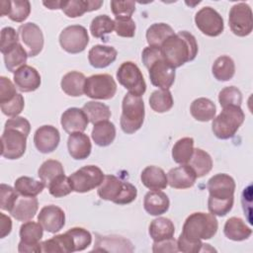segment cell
I'll list each match as a JSON object with an SVG mask.
<instances>
[{
	"instance_id": "cell-38",
	"label": "cell",
	"mask_w": 253,
	"mask_h": 253,
	"mask_svg": "<svg viewBox=\"0 0 253 253\" xmlns=\"http://www.w3.org/2000/svg\"><path fill=\"white\" fill-rule=\"evenodd\" d=\"M82 110L86 114L89 123L96 125L98 123L109 121L112 116L110 108L104 103H100L97 101H89L84 104Z\"/></svg>"
},
{
	"instance_id": "cell-51",
	"label": "cell",
	"mask_w": 253,
	"mask_h": 253,
	"mask_svg": "<svg viewBox=\"0 0 253 253\" xmlns=\"http://www.w3.org/2000/svg\"><path fill=\"white\" fill-rule=\"evenodd\" d=\"M19 35L12 27H5L0 33V51L2 54L19 43Z\"/></svg>"
},
{
	"instance_id": "cell-9",
	"label": "cell",
	"mask_w": 253,
	"mask_h": 253,
	"mask_svg": "<svg viewBox=\"0 0 253 253\" xmlns=\"http://www.w3.org/2000/svg\"><path fill=\"white\" fill-rule=\"evenodd\" d=\"M117 79L128 93L141 96L146 91V83L138 66L132 61L123 62L117 70Z\"/></svg>"
},
{
	"instance_id": "cell-58",
	"label": "cell",
	"mask_w": 253,
	"mask_h": 253,
	"mask_svg": "<svg viewBox=\"0 0 253 253\" xmlns=\"http://www.w3.org/2000/svg\"><path fill=\"white\" fill-rule=\"evenodd\" d=\"M9 9H10V1L2 0L0 2V14H1V16H8Z\"/></svg>"
},
{
	"instance_id": "cell-5",
	"label": "cell",
	"mask_w": 253,
	"mask_h": 253,
	"mask_svg": "<svg viewBox=\"0 0 253 253\" xmlns=\"http://www.w3.org/2000/svg\"><path fill=\"white\" fill-rule=\"evenodd\" d=\"M245 120V114L240 106L230 105L222 108L219 115L214 117L211 124L213 134L219 139H228L234 136Z\"/></svg>"
},
{
	"instance_id": "cell-53",
	"label": "cell",
	"mask_w": 253,
	"mask_h": 253,
	"mask_svg": "<svg viewBox=\"0 0 253 253\" xmlns=\"http://www.w3.org/2000/svg\"><path fill=\"white\" fill-rule=\"evenodd\" d=\"M111 9L113 14L118 17H131L135 11V2L134 1H111Z\"/></svg>"
},
{
	"instance_id": "cell-25",
	"label": "cell",
	"mask_w": 253,
	"mask_h": 253,
	"mask_svg": "<svg viewBox=\"0 0 253 253\" xmlns=\"http://www.w3.org/2000/svg\"><path fill=\"white\" fill-rule=\"evenodd\" d=\"M170 206L168 196L162 191H149L143 199V208L145 211L154 216L165 213Z\"/></svg>"
},
{
	"instance_id": "cell-55",
	"label": "cell",
	"mask_w": 253,
	"mask_h": 253,
	"mask_svg": "<svg viewBox=\"0 0 253 253\" xmlns=\"http://www.w3.org/2000/svg\"><path fill=\"white\" fill-rule=\"evenodd\" d=\"M15 84L7 77H0V104L9 102L12 100L18 93L16 91Z\"/></svg>"
},
{
	"instance_id": "cell-48",
	"label": "cell",
	"mask_w": 253,
	"mask_h": 253,
	"mask_svg": "<svg viewBox=\"0 0 253 253\" xmlns=\"http://www.w3.org/2000/svg\"><path fill=\"white\" fill-rule=\"evenodd\" d=\"M67 232L71 235L73 239L75 251L85 250L92 242L91 233L83 227H72L68 229Z\"/></svg>"
},
{
	"instance_id": "cell-45",
	"label": "cell",
	"mask_w": 253,
	"mask_h": 253,
	"mask_svg": "<svg viewBox=\"0 0 253 253\" xmlns=\"http://www.w3.org/2000/svg\"><path fill=\"white\" fill-rule=\"evenodd\" d=\"M49 194L54 198H62L69 195L72 191V185L69 177L64 174L56 177L53 181H51L47 186Z\"/></svg>"
},
{
	"instance_id": "cell-22",
	"label": "cell",
	"mask_w": 253,
	"mask_h": 253,
	"mask_svg": "<svg viewBox=\"0 0 253 253\" xmlns=\"http://www.w3.org/2000/svg\"><path fill=\"white\" fill-rule=\"evenodd\" d=\"M67 149L69 155L73 159H86L92 150V144L89 136L84 132H74L69 134L67 139Z\"/></svg>"
},
{
	"instance_id": "cell-57",
	"label": "cell",
	"mask_w": 253,
	"mask_h": 253,
	"mask_svg": "<svg viewBox=\"0 0 253 253\" xmlns=\"http://www.w3.org/2000/svg\"><path fill=\"white\" fill-rule=\"evenodd\" d=\"M12 230V220L11 218L0 212V238H4L8 234H10Z\"/></svg>"
},
{
	"instance_id": "cell-50",
	"label": "cell",
	"mask_w": 253,
	"mask_h": 253,
	"mask_svg": "<svg viewBox=\"0 0 253 253\" xmlns=\"http://www.w3.org/2000/svg\"><path fill=\"white\" fill-rule=\"evenodd\" d=\"M19 198V194L9 185L1 184L0 185V208L2 211H11L16 201Z\"/></svg>"
},
{
	"instance_id": "cell-29",
	"label": "cell",
	"mask_w": 253,
	"mask_h": 253,
	"mask_svg": "<svg viewBox=\"0 0 253 253\" xmlns=\"http://www.w3.org/2000/svg\"><path fill=\"white\" fill-rule=\"evenodd\" d=\"M42 252L45 253H70L75 252L74 243L71 235L66 231L57 234L47 240L41 242Z\"/></svg>"
},
{
	"instance_id": "cell-52",
	"label": "cell",
	"mask_w": 253,
	"mask_h": 253,
	"mask_svg": "<svg viewBox=\"0 0 253 253\" xmlns=\"http://www.w3.org/2000/svg\"><path fill=\"white\" fill-rule=\"evenodd\" d=\"M25 107V100L22 94H17L12 100L9 102L0 104V108L2 113L10 118L17 117L19 114L22 113Z\"/></svg>"
},
{
	"instance_id": "cell-26",
	"label": "cell",
	"mask_w": 253,
	"mask_h": 253,
	"mask_svg": "<svg viewBox=\"0 0 253 253\" xmlns=\"http://www.w3.org/2000/svg\"><path fill=\"white\" fill-rule=\"evenodd\" d=\"M39 209V202L36 197L21 196L16 201L11 215L19 221H28L34 218Z\"/></svg>"
},
{
	"instance_id": "cell-30",
	"label": "cell",
	"mask_w": 253,
	"mask_h": 253,
	"mask_svg": "<svg viewBox=\"0 0 253 253\" xmlns=\"http://www.w3.org/2000/svg\"><path fill=\"white\" fill-rule=\"evenodd\" d=\"M86 77L79 71H70L63 75L60 87L62 91L71 97H80L84 94Z\"/></svg>"
},
{
	"instance_id": "cell-10",
	"label": "cell",
	"mask_w": 253,
	"mask_h": 253,
	"mask_svg": "<svg viewBox=\"0 0 253 253\" xmlns=\"http://www.w3.org/2000/svg\"><path fill=\"white\" fill-rule=\"evenodd\" d=\"M117 92V83L110 74H94L86 78L84 94L94 100H110Z\"/></svg>"
},
{
	"instance_id": "cell-24",
	"label": "cell",
	"mask_w": 253,
	"mask_h": 253,
	"mask_svg": "<svg viewBox=\"0 0 253 253\" xmlns=\"http://www.w3.org/2000/svg\"><path fill=\"white\" fill-rule=\"evenodd\" d=\"M117 55L118 51L114 46L96 44L90 48L88 60L91 66L95 68H105L116 60Z\"/></svg>"
},
{
	"instance_id": "cell-27",
	"label": "cell",
	"mask_w": 253,
	"mask_h": 253,
	"mask_svg": "<svg viewBox=\"0 0 253 253\" xmlns=\"http://www.w3.org/2000/svg\"><path fill=\"white\" fill-rule=\"evenodd\" d=\"M141 183L151 191H161L168 186L167 175L160 167L150 165L145 167L140 174Z\"/></svg>"
},
{
	"instance_id": "cell-19",
	"label": "cell",
	"mask_w": 253,
	"mask_h": 253,
	"mask_svg": "<svg viewBox=\"0 0 253 253\" xmlns=\"http://www.w3.org/2000/svg\"><path fill=\"white\" fill-rule=\"evenodd\" d=\"M13 80L16 88L21 92L36 91L42 82L38 70L27 64L14 72Z\"/></svg>"
},
{
	"instance_id": "cell-21",
	"label": "cell",
	"mask_w": 253,
	"mask_h": 253,
	"mask_svg": "<svg viewBox=\"0 0 253 253\" xmlns=\"http://www.w3.org/2000/svg\"><path fill=\"white\" fill-rule=\"evenodd\" d=\"M195 171L189 164H182L181 166L172 168L167 173L168 185L174 189H188L194 186L197 180Z\"/></svg>"
},
{
	"instance_id": "cell-31",
	"label": "cell",
	"mask_w": 253,
	"mask_h": 253,
	"mask_svg": "<svg viewBox=\"0 0 253 253\" xmlns=\"http://www.w3.org/2000/svg\"><path fill=\"white\" fill-rule=\"evenodd\" d=\"M224 235L233 241H243L250 237L252 229L240 217H229L223 226Z\"/></svg>"
},
{
	"instance_id": "cell-2",
	"label": "cell",
	"mask_w": 253,
	"mask_h": 253,
	"mask_svg": "<svg viewBox=\"0 0 253 253\" xmlns=\"http://www.w3.org/2000/svg\"><path fill=\"white\" fill-rule=\"evenodd\" d=\"M141 59L148 69L152 85L163 90H169L175 81V68L163 58L160 47L146 46L142 50Z\"/></svg>"
},
{
	"instance_id": "cell-46",
	"label": "cell",
	"mask_w": 253,
	"mask_h": 253,
	"mask_svg": "<svg viewBox=\"0 0 253 253\" xmlns=\"http://www.w3.org/2000/svg\"><path fill=\"white\" fill-rule=\"evenodd\" d=\"M31 13V4L27 0H13L10 1V9L8 17L10 20L22 23Z\"/></svg>"
},
{
	"instance_id": "cell-40",
	"label": "cell",
	"mask_w": 253,
	"mask_h": 253,
	"mask_svg": "<svg viewBox=\"0 0 253 253\" xmlns=\"http://www.w3.org/2000/svg\"><path fill=\"white\" fill-rule=\"evenodd\" d=\"M193 152L194 139L192 137H182L175 142L172 148V158L180 165L188 164Z\"/></svg>"
},
{
	"instance_id": "cell-36",
	"label": "cell",
	"mask_w": 253,
	"mask_h": 253,
	"mask_svg": "<svg viewBox=\"0 0 253 253\" xmlns=\"http://www.w3.org/2000/svg\"><path fill=\"white\" fill-rule=\"evenodd\" d=\"M211 72L216 80L229 81L235 74L233 59L228 55L218 56L211 66Z\"/></svg>"
},
{
	"instance_id": "cell-34",
	"label": "cell",
	"mask_w": 253,
	"mask_h": 253,
	"mask_svg": "<svg viewBox=\"0 0 253 253\" xmlns=\"http://www.w3.org/2000/svg\"><path fill=\"white\" fill-rule=\"evenodd\" d=\"M91 136L97 145L108 146L115 140L116 126L109 121L98 123L94 125Z\"/></svg>"
},
{
	"instance_id": "cell-14",
	"label": "cell",
	"mask_w": 253,
	"mask_h": 253,
	"mask_svg": "<svg viewBox=\"0 0 253 253\" xmlns=\"http://www.w3.org/2000/svg\"><path fill=\"white\" fill-rule=\"evenodd\" d=\"M195 24L204 35L209 37H217L224 29L222 17L210 6L203 7L196 13Z\"/></svg>"
},
{
	"instance_id": "cell-39",
	"label": "cell",
	"mask_w": 253,
	"mask_h": 253,
	"mask_svg": "<svg viewBox=\"0 0 253 253\" xmlns=\"http://www.w3.org/2000/svg\"><path fill=\"white\" fill-rule=\"evenodd\" d=\"M28 56L26 49L20 42L3 54L5 66L10 72H15L20 67L26 65Z\"/></svg>"
},
{
	"instance_id": "cell-18",
	"label": "cell",
	"mask_w": 253,
	"mask_h": 253,
	"mask_svg": "<svg viewBox=\"0 0 253 253\" xmlns=\"http://www.w3.org/2000/svg\"><path fill=\"white\" fill-rule=\"evenodd\" d=\"M59 141L60 133L53 126H42L34 134L35 146L42 153H50L54 151L57 148Z\"/></svg>"
},
{
	"instance_id": "cell-4",
	"label": "cell",
	"mask_w": 253,
	"mask_h": 253,
	"mask_svg": "<svg viewBox=\"0 0 253 253\" xmlns=\"http://www.w3.org/2000/svg\"><path fill=\"white\" fill-rule=\"evenodd\" d=\"M218 222L215 216L207 212H193L185 220L182 233L189 239H211L217 231Z\"/></svg>"
},
{
	"instance_id": "cell-54",
	"label": "cell",
	"mask_w": 253,
	"mask_h": 253,
	"mask_svg": "<svg viewBox=\"0 0 253 253\" xmlns=\"http://www.w3.org/2000/svg\"><path fill=\"white\" fill-rule=\"evenodd\" d=\"M178 249L184 253H198L202 252L204 243L200 239H189L183 234H180L178 240Z\"/></svg>"
},
{
	"instance_id": "cell-32",
	"label": "cell",
	"mask_w": 253,
	"mask_h": 253,
	"mask_svg": "<svg viewBox=\"0 0 253 253\" xmlns=\"http://www.w3.org/2000/svg\"><path fill=\"white\" fill-rule=\"evenodd\" d=\"M190 113L199 122H210L214 119L216 108L211 100L201 97L192 102Z\"/></svg>"
},
{
	"instance_id": "cell-20",
	"label": "cell",
	"mask_w": 253,
	"mask_h": 253,
	"mask_svg": "<svg viewBox=\"0 0 253 253\" xmlns=\"http://www.w3.org/2000/svg\"><path fill=\"white\" fill-rule=\"evenodd\" d=\"M62 128L69 134L83 132L89 124V120L82 109L68 108L63 112L60 119Z\"/></svg>"
},
{
	"instance_id": "cell-15",
	"label": "cell",
	"mask_w": 253,
	"mask_h": 253,
	"mask_svg": "<svg viewBox=\"0 0 253 253\" xmlns=\"http://www.w3.org/2000/svg\"><path fill=\"white\" fill-rule=\"evenodd\" d=\"M21 240L18 245V251L20 253L26 252H42L41 239L43 235V228L40 222L26 221L20 227Z\"/></svg>"
},
{
	"instance_id": "cell-23",
	"label": "cell",
	"mask_w": 253,
	"mask_h": 253,
	"mask_svg": "<svg viewBox=\"0 0 253 253\" xmlns=\"http://www.w3.org/2000/svg\"><path fill=\"white\" fill-rule=\"evenodd\" d=\"M102 5L101 0H68L60 2V10L69 18H78L86 12L100 9Z\"/></svg>"
},
{
	"instance_id": "cell-28",
	"label": "cell",
	"mask_w": 253,
	"mask_h": 253,
	"mask_svg": "<svg viewBox=\"0 0 253 253\" xmlns=\"http://www.w3.org/2000/svg\"><path fill=\"white\" fill-rule=\"evenodd\" d=\"M96 247L94 246V251H119V252H132L133 247L130 241L118 235H108L97 237Z\"/></svg>"
},
{
	"instance_id": "cell-12",
	"label": "cell",
	"mask_w": 253,
	"mask_h": 253,
	"mask_svg": "<svg viewBox=\"0 0 253 253\" xmlns=\"http://www.w3.org/2000/svg\"><path fill=\"white\" fill-rule=\"evenodd\" d=\"M228 24L235 36H249L253 30V16L250 6L244 2L234 4L229 11Z\"/></svg>"
},
{
	"instance_id": "cell-37",
	"label": "cell",
	"mask_w": 253,
	"mask_h": 253,
	"mask_svg": "<svg viewBox=\"0 0 253 253\" xmlns=\"http://www.w3.org/2000/svg\"><path fill=\"white\" fill-rule=\"evenodd\" d=\"M189 166L195 171L198 178L209 174L212 168L211 155L201 148H194L193 155L189 161Z\"/></svg>"
},
{
	"instance_id": "cell-17",
	"label": "cell",
	"mask_w": 253,
	"mask_h": 253,
	"mask_svg": "<svg viewBox=\"0 0 253 253\" xmlns=\"http://www.w3.org/2000/svg\"><path fill=\"white\" fill-rule=\"evenodd\" d=\"M38 221L44 230L50 233H55L63 228L65 224V213L63 210L57 206H44L40 211Z\"/></svg>"
},
{
	"instance_id": "cell-11",
	"label": "cell",
	"mask_w": 253,
	"mask_h": 253,
	"mask_svg": "<svg viewBox=\"0 0 253 253\" xmlns=\"http://www.w3.org/2000/svg\"><path fill=\"white\" fill-rule=\"evenodd\" d=\"M103 171L96 165H86L69 176L73 191L87 193L99 187L104 180Z\"/></svg>"
},
{
	"instance_id": "cell-16",
	"label": "cell",
	"mask_w": 253,
	"mask_h": 253,
	"mask_svg": "<svg viewBox=\"0 0 253 253\" xmlns=\"http://www.w3.org/2000/svg\"><path fill=\"white\" fill-rule=\"evenodd\" d=\"M20 43L26 49L29 56L38 55L43 47V35L40 27L32 22L22 24L18 28Z\"/></svg>"
},
{
	"instance_id": "cell-42",
	"label": "cell",
	"mask_w": 253,
	"mask_h": 253,
	"mask_svg": "<svg viewBox=\"0 0 253 253\" xmlns=\"http://www.w3.org/2000/svg\"><path fill=\"white\" fill-rule=\"evenodd\" d=\"M174 105L172 94L169 90H155L149 97V106L156 113H165Z\"/></svg>"
},
{
	"instance_id": "cell-6",
	"label": "cell",
	"mask_w": 253,
	"mask_h": 253,
	"mask_svg": "<svg viewBox=\"0 0 253 253\" xmlns=\"http://www.w3.org/2000/svg\"><path fill=\"white\" fill-rule=\"evenodd\" d=\"M144 103L140 96L127 93L122 103L121 128L125 133L132 134L137 131L144 122Z\"/></svg>"
},
{
	"instance_id": "cell-3",
	"label": "cell",
	"mask_w": 253,
	"mask_h": 253,
	"mask_svg": "<svg viewBox=\"0 0 253 253\" xmlns=\"http://www.w3.org/2000/svg\"><path fill=\"white\" fill-rule=\"evenodd\" d=\"M97 193L102 200L110 201L117 205L130 204L137 196V190L132 184L122 181L115 175H105Z\"/></svg>"
},
{
	"instance_id": "cell-44",
	"label": "cell",
	"mask_w": 253,
	"mask_h": 253,
	"mask_svg": "<svg viewBox=\"0 0 253 253\" xmlns=\"http://www.w3.org/2000/svg\"><path fill=\"white\" fill-rule=\"evenodd\" d=\"M114 30L115 22L108 15L96 16L90 24L91 35L96 39L103 38L105 35L112 33Z\"/></svg>"
},
{
	"instance_id": "cell-35",
	"label": "cell",
	"mask_w": 253,
	"mask_h": 253,
	"mask_svg": "<svg viewBox=\"0 0 253 253\" xmlns=\"http://www.w3.org/2000/svg\"><path fill=\"white\" fill-rule=\"evenodd\" d=\"M174 30L171 26L165 23L152 24L146 30V41L149 46L160 47L162 43L171 36H173Z\"/></svg>"
},
{
	"instance_id": "cell-56",
	"label": "cell",
	"mask_w": 253,
	"mask_h": 253,
	"mask_svg": "<svg viewBox=\"0 0 253 253\" xmlns=\"http://www.w3.org/2000/svg\"><path fill=\"white\" fill-rule=\"evenodd\" d=\"M152 251L154 253H176L179 251L177 240L172 237L161 241H154L152 244Z\"/></svg>"
},
{
	"instance_id": "cell-49",
	"label": "cell",
	"mask_w": 253,
	"mask_h": 253,
	"mask_svg": "<svg viewBox=\"0 0 253 253\" xmlns=\"http://www.w3.org/2000/svg\"><path fill=\"white\" fill-rule=\"evenodd\" d=\"M115 31L119 37L132 38L135 35L136 26L131 17L115 18Z\"/></svg>"
},
{
	"instance_id": "cell-7",
	"label": "cell",
	"mask_w": 253,
	"mask_h": 253,
	"mask_svg": "<svg viewBox=\"0 0 253 253\" xmlns=\"http://www.w3.org/2000/svg\"><path fill=\"white\" fill-rule=\"evenodd\" d=\"M210 193L208 204L223 206L234 203L235 182L227 174L219 173L213 175L207 184Z\"/></svg>"
},
{
	"instance_id": "cell-8",
	"label": "cell",
	"mask_w": 253,
	"mask_h": 253,
	"mask_svg": "<svg viewBox=\"0 0 253 253\" xmlns=\"http://www.w3.org/2000/svg\"><path fill=\"white\" fill-rule=\"evenodd\" d=\"M28 135L29 133L23 129L5 125L1 135V155L10 160L22 157L26 151Z\"/></svg>"
},
{
	"instance_id": "cell-59",
	"label": "cell",
	"mask_w": 253,
	"mask_h": 253,
	"mask_svg": "<svg viewBox=\"0 0 253 253\" xmlns=\"http://www.w3.org/2000/svg\"><path fill=\"white\" fill-rule=\"evenodd\" d=\"M60 2L59 0H55V1H43L42 4L49 10H57V9H60Z\"/></svg>"
},
{
	"instance_id": "cell-47",
	"label": "cell",
	"mask_w": 253,
	"mask_h": 253,
	"mask_svg": "<svg viewBox=\"0 0 253 253\" xmlns=\"http://www.w3.org/2000/svg\"><path fill=\"white\" fill-rule=\"evenodd\" d=\"M218 102L222 108L230 105L240 106L242 103V94L235 86H227L219 92Z\"/></svg>"
},
{
	"instance_id": "cell-43",
	"label": "cell",
	"mask_w": 253,
	"mask_h": 253,
	"mask_svg": "<svg viewBox=\"0 0 253 253\" xmlns=\"http://www.w3.org/2000/svg\"><path fill=\"white\" fill-rule=\"evenodd\" d=\"M64 174V169L62 164L54 159H48L44 161L39 168L38 176L41 179V181L45 185V187L48 186V184L53 181L56 177Z\"/></svg>"
},
{
	"instance_id": "cell-1",
	"label": "cell",
	"mask_w": 253,
	"mask_h": 253,
	"mask_svg": "<svg viewBox=\"0 0 253 253\" xmlns=\"http://www.w3.org/2000/svg\"><path fill=\"white\" fill-rule=\"evenodd\" d=\"M163 58L174 68L192 61L198 54L196 38L187 31H180L169 37L160 46Z\"/></svg>"
},
{
	"instance_id": "cell-41",
	"label": "cell",
	"mask_w": 253,
	"mask_h": 253,
	"mask_svg": "<svg viewBox=\"0 0 253 253\" xmlns=\"http://www.w3.org/2000/svg\"><path fill=\"white\" fill-rule=\"evenodd\" d=\"M45 185L42 181H37L28 176L19 177L15 183L14 188L20 196L36 197L42 192Z\"/></svg>"
},
{
	"instance_id": "cell-33",
	"label": "cell",
	"mask_w": 253,
	"mask_h": 253,
	"mask_svg": "<svg viewBox=\"0 0 253 253\" xmlns=\"http://www.w3.org/2000/svg\"><path fill=\"white\" fill-rule=\"evenodd\" d=\"M148 232L153 241H161L174 236L175 226L171 219L161 216L150 222Z\"/></svg>"
},
{
	"instance_id": "cell-13",
	"label": "cell",
	"mask_w": 253,
	"mask_h": 253,
	"mask_svg": "<svg viewBox=\"0 0 253 253\" xmlns=\"http://www.w3.org/2000/svg\"><path fill=\"white\" fill-rule=\"evenodd\" d=\"M89 42L88 32L85 27L71 25L64 28L59 35V43L62 49L71 54L82 52Z\"/></svg>"
}]
</instances>
